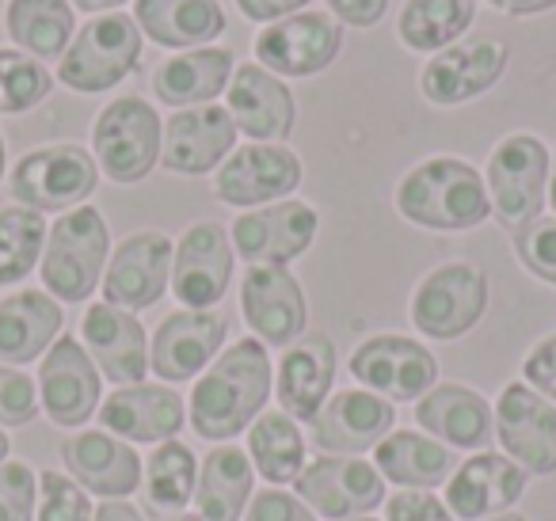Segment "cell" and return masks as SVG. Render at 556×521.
<instances>
[{
	"instance_id": "3957f363",
	"label": "cell",
	"mask_w": 556,
	"mask_h": 521,
	"mask_svg": "<svg viewBox=\"0 0 556 521\" xmlns=\"http://www.w3.org/2000/svg\"><path fill=\"white\" fill-rule=\"evenodd\" d=\"M111 232L96 206H77L54 221L42 247V285L65 305H77L96 293L108 267Z\"/></svg>"
},
{
	"instance_id": "ffe728a7",
	"label": "cell",
	"mask_w": 556,
	"mask_h": 521,
	"mask_svg": "<svg viewBox=\"0 0 556 521\" xmlns=\"http://www.w3.org/2000/svg\"><path fill=\"white\" fill-rule=\"evenodd\" d=\"M225 335H229V323L222 313L179 308V313L164 316V323L156 328L153 343H149V369L161 381H187L217 358Z\"/></svg>"
},
{
	"instance_id": "6f0895ef",
	"label": "cell",
	"mask_w": 556,
	"mask_h": 521,
	"mask_svg": "<svg viewBox=\"0 0 556 521\" xmlns=\"http://www.w3.org/2000/svg\"><path fill=\"white\" fill-rule=\"evenodd\" d=\"M168 521H202L199 513H176V518H168Z\"/></svg>"
},
{
	"instance_id": "f35d334b",
	"label": "cell",
	"mask_w": 556,
	"mask_h": 521,
	"mask_svg": "<svg viewBox=\"0 0 556 521\" xmlns=\"http://www.w3.org/2000/svg\"><path fill=\"white\" fill-rule=\"evenodd\" d=\"M42 247H47V221L39 209H0V285L24 282L42 259Z\"/></svg>"
},
{
	"instance_id": "5b68a950",
	"label": "cell",
	"mask_w": 556,
	"mask_h": 521,
	"mask_svg": "<svg viewBox=\"0 0 556 521\" xmlns=\"http://www.w3.org/2000/svg\"><path fill=\"white\" fill-rule=\"evenodd\" d=\"M164 126L156 111L138 96L111 100L92 126L96 164L115 183H141L161 161Z\"/></svg>"
},
{
	"instance_id": "d6986e66",
	"label": "cell",
	"mask_w": 556,
	"mask_h": 521,
	"mask_svg": "<svg viewBox=\"0 0 556 521\" xmlns=\"http://www.w3.org/2000/svg\"><path fill=\"white\" fill-rule=\"evenodd\" d=\"M100 373L85 346L62 335L39 366V404L58 427H85L100 411Z\"/></svg>"
},
{
	"instance_id": "d6a6232c",
	"label": "cell",
	"mask_w": 556,
	"mask_h": 521,
	"mask_svg": "<svg viewBox=\"0 0 556 521\" xmlns=\"http://www.w3.org/2000/svg\"><path fill=\"white\" fill-rule=\"evenodd\" d=\"M255 472L248 465V453L237 445H217L202 457L194 506L202 521H240L252 498Z\"/></svg>"
},
{
	"instance_id": "277c9868",
	"label": "cell",
	"mask_w": 556,
	"mask_h": 521,
	"mask_svg": "<svg viewBox=\"0 0 556 521\" xmlns=\"http://www.w3.org/2000/svg\"><path fill=\"white\" fill-rule=\"evenodd\" d=\"M141 62V27L134 16L111 12V16H96L80 27V35L70 42L62 65H58V80L73 92H108L118 80H126Z\"/></svg>"
},
{
	"instance_id": "8fae6325",
	"label": "cell",
	"mask_w": 556,
	"mask_h": 521,
	"mask_svg": "<svg viewBox=\"0 0 556 521\" xmlns=\"http://www.w3.org/2000/svg\"><path fill=\"white\" fill-rule=\"evenodd\" d=\"M298 498L328 521L370 518L386 503V475L366 460L317 457L294 480Z\"/></svg>"
},
{
	"instance_id": "ab89813d",
	"label": "cell",
	"mask_w": 556,
	"mask_h": 521,
	"mask_svg": "<svg viewBox=\"0 0 556 521\" xmlns=\"http://www.w3.org/2000/svg\"><path fill=\"white\" fill-rule=\"evenodd\" d=\"M54 88L50 69L24 50H0V115H24L39 107Z\"/></svg>"
},
{
	"instance_id": "74e56055",
	"label": "cell",
	"mask_w": 556,
	"mask_h": 521,
	"mask_svg": "<svg viewBox=\"0 0 556 521\" xmlns=\"http://www.w3.org/2000/svg\"><path fill=\"white\" fill-rule=\"evenodd\" d=\"M199 487V460L187 445L161 442L146 460V506L149 513H168L176 518L187 510Z\"/></svg>"
},
{
	"instance_id": "680465c9",
	"label": "cell",
	"mask_w": 556,
	"mask_h": 521,
	"mask_svg": "<svg viewBox=\"0 0 556 521\" xmlns=\"http://www.w3.org/2000/svg\"><path fill=\"white\" fill-rule=\"evenodd\" d=\"M0 179H4V138H0Z\"/></svg>"
},
{
	"instance_id": "cb8c5ba5",
	"label": "cell",
	"mask_w": 556,
	"mask_h": 521,
	"mask_svg": "<svg viewBox=\"0 0 556 521\" xmlns=\"http://www.w3.org/2000/svg\"><path fill=\"white\" fill-rule=\"evenodd\" d=\"M229 115L237 123V134H248L252 141L278 145L294 130V92H290L275 73L263 65H240L229 80Z\"/></svg>"
},
{
	"instance_id": "8992f818",
	"label": "cell",
	"mask_w": 556,
	"mask_h": 521,
	"mask_svg": "<svg viewBox=\"0 0 556 521\" xmlns=\"http://www.w3.org/2000/svg\"><path fill=\"white\" fill-rule=\"evenodd\" d=\"M548 149L533 134H510L488 161V199L507 229H522L541 217L548 202Z\"/></svg>"
},
{
	"instance_id": "836d02e7",
	"label": "cell",
	"mask_w": 556,
	"mask_h": 521,
	"mask_svg": "<svg viewBox=\"0 0 556 521\" xmlns=\"http://www.w3.org/2000/svg\"><path fill=\"white\" fill-rule=\"evenodd\" d=\"M374 465L386 480H393L396 487L412 491H431L439 483H446L457 468V457L442 442L412 430H393L386 442L374 453Z\"/></svg>"
},
{
	"instance_id": "4dcf8cb0",
	"label": "cell",
	"mask_w": 556,
	"mask_h": 521,
	"mask_svg": "<svg viewBox=\"0 0 556 521\" xmlns=\"http://www.w3.org/2000/svg\"><path fill=\"white\" fill-rule=\"evenodd\" d=\"M416 419L424 430L457 449H484L492 442V407L465 384H434L416 404Z\"/></svg>"
},
{
	"instance_id": "11a10c76",
	"label": "cell",
	"mask_w": 556,
	"mask_h": 521,
	"mask_svg": "<svg viewBox=\"0 0 556 521\" xmlns=\"http://www.w3.org/2000/svg\"><path fill=\"white\" fill-rule=\"evenodd\" d=\"M9 453H12V442H9V434H4V430H0V465H4V460H9Z\"/></svg>"
},
{
	"instance_id": "9c48e42d",
	"label": "cell",
	"mask_w": 556,
	"mask_h": 521,
	"mask_svg": "<svg viewBox=\"0 0 556 521\" xmlns=\"http://www.w3.org/2000/svg\"><path fill=\"white\" fill-rule=\"evenodd\" d=\"M351 373L389 404H419L439 381V358L416 339L374 335L351 354Z\"/></svg>"
},
{
	"instance_id": "484cf974",
	"label": "cell",
	"mask_w": 556,
	"mask_h": 521,
	"mask_svg": "<svg viewBox=\"0 0 556 521\" xmlns=\"http://www.w3.org/2000/svg\"><path fill=\"white\" fill-rule=\"evenodd\" d=\"M526 491V472L503 453H477L446 483V510L465 521L495 518Z\"/></svg>"
},
{
	"instance_id": "5bb4252c",
	"label": "cell",
	"mask_w": 556,
	"mask_h": 521,
	"mask_svg": "<svg viewBox=\"0 0 556 521\" xmlns=\"http://www.w3.org/2000/svg\"><path fill=\"white\" fill-rule=\"evenodd\" d=\"M510 50L503 39L492 35H477L469 42L446 47L424 65L419 73V92L439 107H454V103L477 100L488 88L500 85V77L507 73Z\"/></svg>"
},
{
	"instance_id": "4fadbf2b",
	"label": "cell",
	"mask_w": 556,
	"mask_h": 521,
	"mask_svg": "<svg viewBox=\"0 0 556 521\" xmlns=\"http://www.w3.org/2000/svg\"><path fill=\"white\" fill-rule=\"evenodd\" d=\"M320 217L309 202H270L232 221V247L255 267H287L317 240Z\"/></svg>"
},
{
	"instance_id": "44dd1931",
	"label": "cell",
	"mask_w": 556,
	"mask_h": 521,
	"mask_svg": "<svg viewBox=\"0 0 556 521\" xmlns=\"http://www.w3.org/2000/svg\"><path fill=\"white\" fill-rule=\"evenodd\" d=\"M393 404L366 389H343L325 399L313 427V442L332 457L343 453H366L378 449L393 434Z\"/></svg>"
},
{
	"instance_id": "ac0fdd59",
	"label": "cell",
	"mask_w": 556,
	"mask_h": 521,
	"mask_svg": "<svg viewBox=\"0 0 556 521\" xmlns=\"http://www.w3.org/2000/svg\"><path fill=\"white\" fill-rule=\"evenodd\" d=\"M232 278V244L217 221H199L179 237L172 259V293L184 308L206 313L225 297Z\"/></svg>"
},
{
	"instance_id": "db71d44e",
	"label": "cell",
	"mask_w": 556,
	"mask_h": 521,
	"mask_svg": "<svg viewBox=\"0 0 556 521\" xmlns=\"http://www.w3.org/2000/svg\"><path fill=\"white\" fill-rule=\"evenodd\" d=\"M548 202L556 209V156H553V168H548Z\"/></svg>"
},
{
	"instance_id": "f1b7e54d",
	"label": "cell",
	"mask_w": 556,
	"mask_h": 521,
	"mask_svg": "<svg viewBox=\"0 0 556 521\" xmlns=\"http://www.w3.org/2000/svg\"><path fill=\"white\" fill-rule=\"evenodd\" d=\"M232 80V50L206 47V50H187L153 69V92L168 107H206L210 100L229 88Z\"/></svg>"
},
{
	"instance_id": "7402d4cb",
	"label": "cell",
	"mask_w": 556,
	"mask_h": 521,
	"mask_svg": "<svg viewBox=\"0 0 556 521\" xmlns=\"http://www.w3.org/2000/svg\"><path fill=\"white\" fill-rule=\"evenodd\" d=\"M237 145V123L225 107L176 111L164 126L161 164L176 176H206Z\"/></svg>"
},
{
	"instance_id": "e575fe53",
	"label": "cell",
	"mask_w": 556,
	"mask_h": 521,
	"mask_svg": "<svg viewBox=\"0 0 556 521\" xmlns=\"http://www.w3.org/2000/svg\"><path fill=\"white\" fill-rule=\"evenodd\" d=\"M4 27L24 54L39 58V62H54L70 50L73 4L70 0H9Z\"/></svg>"
},
{
	"instance_id": "2e32d148",
	"label": "cell",
	"mask_w": 556,
	"mask_h": 521,
	"mask_svg": "<svg viewBox=\"0 0 556 521\" xmlns=\"http://www.w3.org/2000/svg\"><path fill=\"white\" fill-rule=\"evenodd\" d=\"M298 183H302V161H298V153H290L287 145L255 141V145L237 149L217 168L214 191L229 206L252 209V206L282 202L287 194L298 191Z\"/></svg>"
},
{
	"instance_id": "f5cc1de1",
	"label": "cell",
	"mask_w": 556,
	"mask_h": 521,
	"mask_svg": "<svg viewBox=\"0 0 556 521\" xmlns=\"http://www.w3.org/2000/svg\"><path fill=\"white\" fill-rule=\"evenodd\" d=\"M73 4H77L80 12H108V9H118V4H126V0H73Z\"/></svg>"
},
{
	"instance_id": "f907efd6",
	"label": "cell",
	"mask_w": 556,
	"mask_h": 521,
	"mask_svg": "<svg viewBox=\"0 0 556 521\" xmlns=\"http://www.w3.org/2000/svg\"><path fill=\"white\" fill-rule=\"evenodd\" d=\"M92 521H146L138 506H130V498H108L103 506H96Z\"/></svg>"
},
{
	"instance_id": "4316f807",
	"label": "cell",
	"mask_w": 556,
	"mask_h": 521,
	"mask_svg": "<svg viewBox=\"0 0 556 521\" xmlns=\"http://www.w3.org/2000/svg\"><path fill=\"white\" fill-rule=\"evenodd\" d=\"M184 419V399L164 384H126L100 404L103 430L123 434V442H172Z\"/></svg>"
},
{
	"instance_id": "52a82bcc",
	"label": "cell",
	"mask_w": 556,
	"mask_h": 521,
	"mask_svg": "<svg viewBox=\"0 0 556 521\" xmlns=\"http://www.w3.org/2000/svg\"><path fill=\"white\" fill-rule=\"evenodd\" d=\"M100 183L96 156L80 145H47L20 156L12 168V194L39 214H70Z\"/></svg>"
},
{
	"instance_id": "bcb514c9",
	"label": "cell",
	"mask_w": 556,
	"mask_h": 521,
	"mask_svg": "<svg viewBox=\"0 0 556 521\" xmlns=\"http://www.w3.org/2000/svg\"><path fill=\"white\" fill-rule=\"evenodd\" d=\"M386 518L389 521H454L442 498L431 491H401V495L386 498Z\"/></svg>"
},
{
	"instance_id": "ba28073f",
	"label": "cell",
	"mask_w": 556,
	"mask_h": 521,
	"mask_svg": "<svg viewBox=\"0 0 556 521\" xmlns=\"http://www.w3.org/2000/svg\"><path fill=\"white\" fill-rule=\"evenodd\" d=\"M488 308V275L472 263H446L431 270L412 293V323L427 339H462Z\"/></svg>"
},
{
	"instance_id": "60d3db41",
	"label": "cell",
	"mask_w": 556,
	"mask_h": 521,
	"mask_svg": "<svg viewBox=\"0 0 556 521\" xmlns=\"http://www.w3.org/2000/svg\"><path fill=\"white\" fill-rule=\"evenodd\" d=\"M515 255L533 278L556 285V217H533L515 229Z\"/></svg>"
},
{
	"instance_id": "603a6c76",
	"label": "cell",
	"mask_w": 556,
	"mask_h": 521,
	"mask_svg": "<svg viewBox=\"0 0 556 521\" xmlns=\"http://www.w3.org/2000/svg\"><path fill=\"white\" fill-rule=\"evenodd\" d=\"M80 335L88 343L96 369L108 381H115L118 389L126 384H141V377L149 373V339L146 328L134 313L115 305H92L80 320Z\"/></svg>"
},
{
	"instance_id": "b9f144b4",
	"label": "cell",
	"mask_w": 556,
	"mask_h": 521,
	"mask_svg": "<svg viewBox=\"0 0 556 521\" xmlns=\"http://www.w3.org/2000/svg\"><path fill=\"white\" fill-rule=\"evenodd\" d=\"M39 521H92V503L85 487L62 472L39 475Z\"/></svg>"
},
{
	"instance_id": "d590c367",
	"label": "cell",
	"mask_w": 556,
	"mask_h": 521,
	"mask_svg": "<svg viewBox=\"0 0 556 521\" xmlns=\"http://www.w3.org/2000/svg\"><path fill=\"white\" fill-rule=\"evenodd\" d=\"M248 453L270 487L294 483L305 468V437L287 411H260V419L248 427Z\"/></svg>"
},
{
	"instance_id": "f546056e",
	"label": "cell",
	"mask_w": 556,
	"mask_h": 521,
	"mask_svg": "<svg viewBox=\"0 0 556 521\" xmlns=\"http://www.w3.org/2000/svg\"><path fill=\"white\" fill-rule=\"evenodd\" d=\"M62 331V305L50 293H12L0 301V361L27 366L42 358L58 343Z\"/></svg>"
},
{
	"instance_id": "ee69618b",
	"label": "cell",
	"mask_w": 556,
	"mask_h": 521,
	"mask_svg": "<svg viewBox=\"0 0 556 521\" xmlns=\"http://www.w3.org/2000/svg\"><path fill=\"white\" fill-rule=\"evenodd\" d=\"M39 407L31 377L0 361V427H24L39 415Z\"/></svg>"
},
{
	"instance_id": "7a4b0ae2",
	"label": "cell",
	"mask_w": 556,
	"mask_h": 521,
	"mask_svg": "<svg viewBox=\"0 0 556 521\" xmlns=\"http://www.w3.org/2000/svg\"><path fill=\"white\" fill-rule=\"evenodd\" d=\"M396 209L419 229L465 232L488 221L492 199H488L484 176L472 164L457 156H431L401 179Z\"/></svg>"
},
{
	"instance_id": "c3c4849f",
	"label": "cell",
	"mask_w": 556,
	"mask_h": 521,
	"mask_svg": "<svg viewBox=\"0 0 556 521\" xmlns=\"http://www.w3.org/2000/svg\"><path fill=\"white\" fill-rule=\"evenodd\" d=\"M328 9H332V16H340V24L374 27L386 16L389 0H328Z\"/></svg>"
},
{
	"instance_id": "7dc6e473",
	"label": "cell",
	"mask_w": 556,
	"mask_h": 521,
	"mask_svg": "<svg viewBox=\"0 0 556 521\" xmlns=\"http://www.w3.org/2000/svg\"><path fill=\"white\" fill-rule=\"evenodd\" d=\"M522 377L533 392L556 404V335H545L522 361Z\"/></svg>"
},
{
	"instance_id": "91938a15",
	"label": "cell",
	"mask_w": 556,
	"mask_h": 521,
	"mask_svg": "<svg viewBox=\"0 0 556 521\" xmlns=\"http://www.w3.org/2000/svg\"><path fill=\"white\" fill-rule=\"evenodd\" d=\"M351 521H374V518H351Z\"/></svg>"
},
{
	"instance_id": "e0dca14e",
	"label": "cell",
	"mask_w": 556,
	"mask_h": 521,
	"mask_svg": "<svg viewBox=\"0 0 556 521\" xmlns=\"http://www.w3.org/2000/svg\"><path fill=\"white\" fill-rule=\"evenodd\" d=\"M240 313L263 346H290L309 328L302 282L287 267H252L240 282Z\"/></svg>"
},
{
	"instance_id": "f6af8a7d",
	"label": "cell",
	"mask_w": 556,
	"mask_h": 521,
	"mask_svg": "<svg viewBox=\"0 0 556 521\" xmlns=\"http://www.w3.org/2000/svg\"><path fill=\"white\" fill-rule=\"evenodd\" d=\"M244 521H317V518H313L309 506H305L298 495L267 487V491H260V495H252Z\"/></svg>"
},
{
	"instance_id": "7c38bea8",
	"label": "cell",
	"mask_w": 556,
	"mask_h": 521,
	"mask_svg": "<svg viewBox=\"0 0 556 521\" xmlns=\"http://www.w3.org/2000/svg\"><path fill=\"white\" fill-rule=\"evenodd\" d=\"M495 437L526 475L556 472V407L526 381H510L500 392Z\"/></svg>"
},
{
	"instance_id": "9a60e30c",
	"label": "cell",
	"mask_w": 556,
	"mask_h": 521,
	"mask_svg": "<svg viewBox=\"0 0 556 521\" xmlns=\"http://www.w3.org/2000/svg\"><path fill=\"white\" fill-rule=\"evenodd\" d=\"M172 259H176V247L164 232L126 237L108 259V270H103V301L126 308V313L156 305L172 282Z\"/></svg>"
},
{
	"instance_id": "83f0119b",
	"label": "cell",
	"mask_w": 556,
	"mask_h": 521,
	"mask_svg": "<svg viewBox=\"0 0 556 521\" xmlns=\"http://www.w3.org/2000/svg\"><path fill=\"white\" fill-rule=\"evenodd\" d=\"M58 453L80 487L108 498L134 495L141 483V468H146V460L130 449V442L115 434H96V430L65 437Z\"/></svg>"
},
{
	"instance_id": "30bf717a",
	"label": "cell",
	"mask_w": 556,
	"mask_h": 521,
	"mask_svg": "<svg viewBox=\"0 0 556 521\" xmlns=\"http://www.w3.org/2000/svg\"><path fill=\"white\" fill-rule=\"evenodd\" d=\"M343 50V27L328 12H298V16L267 24L255 39V58L275 77H313L328 69Z\"/></svg>"
},
{
	"instance_id": "d4e9b609",
	"label": "cell",
	"mask_w": 556,
	"mask_h": 521,
	"mask_svg": "<svg viewBox=\"0 0 556 521\" xmlns=\"http://www.w3.org/2000/svg\"><path fill=\"white\" fill-rule=\"evenodd\" d=\"M336 381V343L325 331H305L278 358V411L313 422Z\"/></svg>"
},
{
	"instance_id": "7bdbcfd3",
	"label": "cell",
	"mask_w": 556,
	"mask_h": 521,
	"mask_svg": "<svg viewBox=\"0 0 556 521\" xmlns=\"http://www.w3.org/2000/svg\"><path fill=\"white\" fill-rule=\"evenodd\" d=\"M35 498H39V480L20 460L0 465V521H31Z\"/></svg>"
},
{
	"instance_id": "681fc988",
	"label": "cell",
	"mask_w": 556,
	"mask_h": 521,
	"mask_svg": "<svg viewBox=\"0 0 556 521\" xmlns=\"http://www.w3.org/2000/svg\"><path fill=\"white\" fill-rule=\"evenodd\" d=\"M309 0H237V9L248 20H260V24H278V20L298 16Z\"/></svg>"
},
{
	"instance_id": "8d00e7d4",
	"label": "cell",
	"mask_w": 556,
	"mask_h": 521,
	"mask_svg": "<svg viewBox=\"0 0 556 521\" xmlns=\"http://www.w3.org/2000/svg\"><path fill=\"white\" fill-rule=\"evenodd\" d=\"M477 20V0H404L401 9V42L419 54H439L454 47Z\"/></svg>"
},
{
	"instance_id": "9f6ffc18",
	"label": "cell",
	"mask_w": 556,
	"mask_h": 521,
	"mask_svg": "<svg viewBox=\"0 0 556 521\" xmlns=\"http://www.w3.org/2000/svg\"><path fill=\"white\" fill-rule=\"evenodd\" d=\"M484 521H526L522 513H500V518H484Z\"/></svg>"
},
{
	"instance_id": "1f68e13d",
	"label": "cell",
	"mask_w": 556,
	"mask_h": 521,
	"mask_svg": "<svg viewBox=\"0 0 556 521\" xmlns=\"http://www.w3.org/2000/svg\"><path fill=\"white\" fill-rule=\"evenodd\" d=\"M134 24L168 50L206 47L225 31V12L217 0H138Z\"/></svg>"
},
{
	"instance_id": "6da1fadb",
	"label": "cell",
	"mask_w": 556,
	"mask_h": 521,
	"mask_svg": "<svg viewBox=\"0 0 556 521\" xmlns=\"http://www.w3.org/2000/svg\"><path fill=\"white\" fill-rule=\"evenodd\" d=\"M270 358L260 339L232 343L191 392V427L206 442H229L260 419L270 396Z\"/></svg>"
},
{
	"instance_id": "816d5d0a",
	"label": "cell",
	"mask_w": 556,
	"mask_h": 521,
	"mask_svg": "<svg viewBox=\"0 0 556 521\" xmlns=\"http://www.w3.org/2000/svg\"><path fill=\"white\" fill-rule=\"evenodd\" d=\"M492 4L510 12V16H538V12L556 9V0H492Z\"/></svg>"
}]
</instances>
